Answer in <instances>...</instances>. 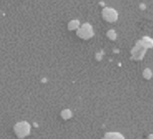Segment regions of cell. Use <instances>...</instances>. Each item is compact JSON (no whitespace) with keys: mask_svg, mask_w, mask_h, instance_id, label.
<instances>
[{"mask_svg":"<svg viewBox=\"0 0 153 139\" xmlns=\"http://www.w3.org/2000/svg\"><path fill=\"white\" fill-rule=\"evenodd\" d=\"M103 18L108 21H115L117 19V13L112 8H105L102 12Z\"/></svg>","mask_w":153,"mask_h":139,"instance_id":"6da1fadb","label":"cell"},{"mask_svg":"<svg viewBox=\"0 0 153 139\" xmlns=\"http://www.w3.org/2000/svg\"><path fill=\"white\" fill-rule=\"evenodd\" d=\"M78 35L81 36L83 38H88L89 37H91L92 35V31H91V27L89 24H84L78 31Z\"/></svg>","mask_w":153,"mask_h":139,"instance_id":"7a4b0ae2","label":"cell"},{"mask_svg":"<svg viewBox=\"0 0 153 139\" xmlns=\"http://www.w3.org/2000/svg\"><path fill=\"white\" fill-rule=\"evenodd\" d=\"M78 25H79V21H71L69 23L68 27H69L70 29H75Z\"/></svg>","mask_w":153,"mask_h":139,"instance_id":"3957f363","label":"cell"}]
</instances>
